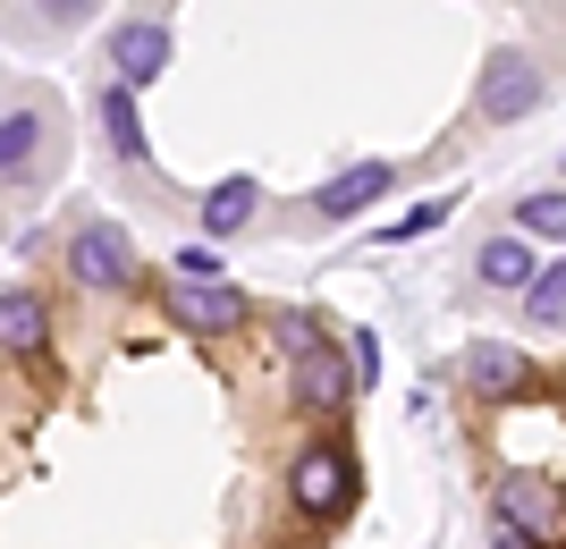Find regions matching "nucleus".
Returning a JSON list of instances; mask_svg holds the SVG:
<instances>
[{"label": "nucleus", "instance_id": "obj_1", "mask_svg": "<svg viewBox=\"0 0 566 549\" xmlns=\"http://www.w3.org/2000/svg\"><path fill=\"white\" fill-rule=\"evenodd\" d=\"M271 338H280L287 356V389H296V407L305 414H338L355 389V363L331 347V330L313 321V313H271Z\"/></svg>", "mask_w": 566, "mask_h": 549}, {"label": "nucleus", "instance_id": "obj_2", "mask_svg": "<svg viewBox=\"0 0 566 549\" xmlns=\"http://www.w3.org/2000/svg\"><path fill=\"white\" fill-rule=\"evenodd\" d=\"M69 279L94 287V296H127V287H136V245H127V229L85 220V229L69 237Z\"/></svg>", "mask_w": 566, "mask_h": 549}, {"label": "nucleus", "instance_id": "obj_3", "mask_svg": "<svg viewBox=\"0 0 566 549\" xmlns=\"http://www.w3.org/2000/svg\"><path fill=\"white\" fill-rule=\"evenodd\" d=\"M499 525H516L533 549H566V490L542 474H507L499 482Z\"/></svg>", "mask_w": 566, "mask_h": 549}, {"label": "nucleus", "instance_id": "obj_4", "mask_svg": "<svg viewBox=\"0 0 566 549\" xmlns=\"http://www.w3.org/2000/svg\"><path fill=\"white\" fill-rule=\"evenodd\" d=\"M287 499L305 507V516H347V499H355V465H347V448L313 440V448L287 465Z\"/></svg>", "mask_w": 566, "mask_h": 549}, {"label": "nucleus", "instance_id": "obj_5", "mask_svg": "<svg viewBox=\"0 0 566 549\" xmlns=\"http://www.w3.org/2000/svg\"><path fill=\"white\" fill-rule=\"evenodd\" d=\"M473 102H482V119H533L542 110V60L533 51H491Z\"/></svg>", "mask_w": 566, "mask_h": 549}, {"label": "nucleus", "instance_id": "obj_6", "mask_svg": "<svg viewBox=\"0 0 566 549\" xmlns=\"http://www.w3.org/2000/svg\"><path fill=\"white\" fill-rule=\"evenodd\" d=\"M169 321L195 338H220L237 330V321H254V305H245V287L229 279H169Z\"/></svg>", "mask_w": 566, "mask_h": 549}, {"label": "nucleus", "instance_id": "obj_7", "mask_svg": "<svg viewBox=\"0 0 566 549\" xmlns=\"http://www.w3.org/2000/svg\"><path fill=\"white\" fill-rule=\"evenodd\" d=\"M111 60H118V85H161V76H169V25L127 18L111 34Z\"/></svg>", "mask_w": 566, "mask_h": 549}, {"label": "nucleus", "instance_id": "obj_8", "mask_svg": "<svg viewBox=\"0 0 566 549\" xmlns=\"http://www.w3.org/2000/svg\"><path fill=\"white\" fill-rule=\"evenodd\" d=\"M43 338H51L43 296H34L25 279H9V296H0V347H9V363H34V356H43Z\"/></svg>", "mask_w": 566, "mask_h": 549}, {"label": "nucleus", "instance_id": "obj_9", "mask_svg": "<svg viewBox=\"0 0 566 549\" xmlns=\"http://www.w3.org/2000/svg\"><path fill=\"white\" fill-rule=\"evenodd\" d=\"M380 194H389V161H355V169H338L331 187L313 194V212L322 220H355L364 203H380Z\"/></svg>", "mask_w": 566, "mask_h": 549}, {"label": "nucleus", "instance_id": "obj_10", "mask_svg": "<svg viewBox=\"0 0 566 549\" xmlns=\"http://www.w3.org/2000/svg\"><path fill=\"white\" fill-rule=\"evenodd\" d=\"M465 381L482 389V398H524V389H533V363H524L516 347H491V338H482L465 356Z\"/></svg>", "mask_w": 566, "mask_h": 549}, {"label": "nucleus", "instance_id": "obj_11", "mask_svg": "<svg viewBox=\"0 0 566 549\" xmlns=\"http://www.w3.org/2000/svg\"><path fill=\"white\" fill-rule=\"evenodd\" d=\"M473 271H482L491 287H533V279H542V271H533V245H524V229H499V237L473 254Z\"/></svg>", "mask_w": 566, "mask_h": 549}, {"label": "nucleus", "instance_id": "obj_12", "mask_svg": "<svg viewBox=\"0 0 566 549\" xmlns=\"http://www.w3.org/2000/svg\"><path fill=\"white\" fill-rule=\"evenodd\" d=\"M102 127H111V152L127 169L153 152V144H144V119H136V85H102Z\"/></svg>", "mask_w": 566, "mask_h": 549}, {"label": "nucleus", "instance_id": "obj_13", "mask_svg": "<svg viewBox=\"0 0 566 549\" xmlns=\"http://www.w3.org/2000/svg\"><path fill=\"white\" fill-rule=\"evenodd\" d=\"M254 203H262L254 178H220V187L203 194V229H212V237H229V229H245V220H254Z\"/></svg>", "mask_w": 566, "mask_h": 549}, {"label": "nucleus", "instance_id": "obj_14", "mask_svg": "<svg viewBox=\"0 0 566 549\" xmlns=\"http://www.w3.org/2000/svg\"><path fill=\"white\" fill-rule=\"evenodd\" d=\"M34 144H43L34 110H9V119H0V178H9V187H18L25 169H34Z\"/></svg>", "mask_w": 566, "mask_h": 549}, {"label": "nucleus", "instance_id": "obj_15", "mask_svg": "<svg viewBox=\"0 0 566 549\" xmlns=\"http://www.w3.org/2000/svg\"><path fill=\"white\" fill-rule=\"evenodd\" d=\"M516 229L524 237H566V187H542L516 203Z\"/></svg>", "mask_w": 566, "mask_h": 549}, {"label": "nucleus", "instance_id": "obj_16", "mask_svg": "<svg viewBox=\"0 0 566 549\" xmlns=\"http://www.w3.org/2000/svg\"><path fill=\"white\" fill-rule=\"evenodd\" d=\"M524 313H533V321H566V263H549L542 279L524 287Z\"/></svg>", "mask_w": 566, "mask_h": 549}, {"label": "nucleus", "instance_id": "obj_17", "mask_svg": "<svg viewBox=\"0 0 566 549\" xmlns=\"http://www.w3.org/2000/svg\"><path fill=\"white\" fill-rule=\"evenodd\" d=\"M440 220H449V203H415V212H406V220H389L380 237H389V245H406V237H423V229H440Z\"/></svg>", "mask_w": 566, "mask_h": 549}, {"label": "nucleus", "instance_id": "obj_18", "mask_svg": "<svg viewBox=\"0 0 566 549\" xmlns=\"http://www.w3.org/2000/svg\"><path fill=\"white\" fill-rule=\"evenodd\" d=\"M347 363H355V389H373V381H380V338L355 330V338H347Z\"/></svg>", "mask_w": 566, "mask_h": 549}, {"label": "nucleus", "instance_id": "obj_19", "mask_svg": "<svg viewBox=\"0 0 566 549\" xmlns=\"http://www.w3.org/2000/svg\"><path fill=\"white\" fill-rule=\"evenodd\" d=\"M34 9H43L51 25H76V18H85V9H94V0H34Z\"/></svg>", "mask_w": 566, "mask_h": 549}, {"label": "nucleus", "instance_id": "obj_20", "mask_svg": "<svg viewBox=\"0 0 566 549\" xmlns=\"http://www.w3.org/2000/svg\"><path fill=\"white\" fill-rule=\"evenodd\" d=\"M491 549H533V541H524L516 525H499V541H491Z\"/></svg>", "mask_w": 566, "mask_h": 549}]
</instances>
